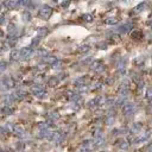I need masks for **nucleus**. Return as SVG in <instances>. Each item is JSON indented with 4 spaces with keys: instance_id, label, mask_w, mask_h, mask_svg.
<instances>
[{
    "instance_id": "f257e3e1",
    "label": "nucleus",
    "mask_w": 152,
    "mask_h": 152,
    "mask_svg": "<svg viewBox=\"0 0 152 152\" xmlns=\"http://www.w3.org/2000/svg\"><path fill=\"white\" fill-rule=\"evenodd\" d=\"M51 14H52V8H51L50 6H48V5H44V6L39 10V15H40V18H43V19H49V18L51 17Z\"/></svg>"
},
{
    "instance_id": "f03ea898",
    "label": "nucleus",
    "mask_w": 152,
    "mask_h": 152,
    "mask_svg": "<svg viewBox=\"0 0 152 152\" xmlns=\"http://www.w3.org/2000/svg\"><path fill=\"white\" fill-rule=\"evenodd\" d=\"M5 5L7 6V8L12 10V8H14L15 6H18V1H17V0H6V1H5Z\"/></svg>"
},
{
    "instance_id": "7ed1b4c3",
    "label": "nucleus",
    "mask_w": 152,
    "mask_h": 152,
    "mask_svg": "<svg viewBox=\"0 0 152 152\" xmlns=\"http://www.w3.org/2000/svg\"><path fill=\"white\" fill-rule=\"evenodd\" d=\"M145 7H146V2H140L134 7V12H141L145 10Z\"/></svg>"
},
{
    "instance_id": "20e7f679",
    "label": "nucleus",
    "mask_w": 152,
    "mask_h": 152,
    "mask_svg": "<svg viewBox=\"0 0 152 152\" xmlns=\"http://www.w3.org/2000/svg\"><path fill=\"white\" fill-rule=\"evenodd\" d=\"M116 21H118L116 18H109V19H106V23H107V24H115Z\"/></svg>"
},
{
    "instance_id": "39448f33",
    "label": "nucleus",
    "mask_w": 152,
    "mask_h": 152,
    "mask_svg": "<svg viewBox=\"0 0 152 152\" xmlns=\"http://www.w3.org/2000/svg\"><path fill=\"white\" fill-rule=\"evenodd\" d=\"M24 19L25 20H31V13L30 12H24Z\"/></svg>"
},
{
    "instance_id": "423d86ee",
    "label": "nucleus",
    "mask_w": 152,
    "mask_h": 152,
    "mask_svg": "<svg viewBox=\"0 0 152 152\" xmlns=\"http://www.w3.org/2000/svg\"><path fill=\"white\" fill-rule=\"evenodd\" d=\"M17 1H18V5H20V6H25L28 4V0H17Z\"/></svg>"
},
{
    "instance_id": "0eeeda50",
    "label": "nucleus",
    "mask_w": 152,
    "mask_h": 152,
    "mask_svg": "<svg viewBox=\"0 0 152 152\" xmlns=\"http://www.w3.org/2000/svg\"><path fill=\"white\" fill-rule=\"evenodd\" d=\"M132 37H133V38H139V37H140V32H139V31H134V32L132 33Z\"/></svg>"
},
{
    "instance_id": "6e6552de",
    "label": "nucleus",
    "mask_w": 152,
    "mask_h": 152,
    "mask_svg": "<svg viewBox=\"0 0 152 152\" xmlns=\"http://www.w3.org/2000/svg\"><path fill=\"white\" fill-rule=\"evenodd\" d=\"M83 19L90 21V20H91V17H90V14H83Z\"/></svg>"
},
{
    "instance_id": "1a4fd4ad",
    "label": "nucleus",
    "mask_w": 152,
    "mask_h": 152,
    "mask_svg": "<svg viewBox=\"0 0 152 152\" xmlns=\"http://www.w3.org/2000/svg\"><path fill=\"white\" fill-rule=\"evenodd\" d=\"M69 2H70V0H64L63 4H62V6H63V7H66V6L69 5Z\"/></svg>"
},
{
    "instance_id": "9d476101",
    "label": "nucleus",
    "mask_w": 152,
    "mask_h": 152,
    "mask_svg": "<svg viewBox=\"0 0 152 152\" xmlns=\"http://www.w3.org/2000/svg\"><path fill=\"white\" fill-rule=\"evenodd\" d=\"M12 57H13V58L15 59V58L18 57V52H13V55H12Z\"/></svg>"
},
{
    "instance_id": "9b49d317",
    "label": "nucleus",
    "mask_w": 152,
    "mask_h": 152,
    "mask_svg": "<svg viewBox=\"0 0 152 152\" xmlns=\"http://www.w3.org/2000/svg\"><path fill=\"white\" fill-rule=\"evenodd\" d=\"M124 1H126V0H124Z\"/></svg>"
}]
</instances>
